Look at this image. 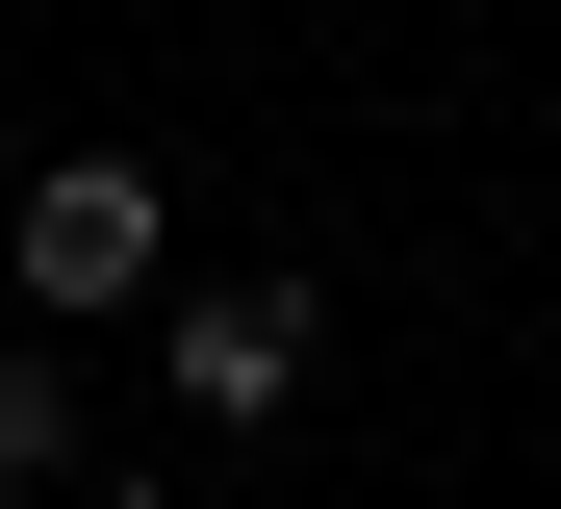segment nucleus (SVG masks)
Here are the masks:
<instances>
[{
	"instance_id": "f03ea898",
	"label": "nucleus",
	"mask_w": 561,
	"mask_h": 509,
	"mask_svg": "<svg viewBox=\"0 0 561 509\" xmlns=\"http://www.w3.org/2000/svg\"><path fill=\"white\" fill-rule=\"evenodd\" d=\"M153 280V178H103V153H77L51 204H26V305H128Z\"/></svg>"
},
{
	"instance_id": "7ed1b4c3",
	"label": "nucleus",
	"mask_w": 561,
	"mask_h": 509,
	"mask_svg": "<svg viewBox=\"0 0 561 509\" xmlns=\"http://www.w3.org/2000/svg\"><path fill=\"white\" fill-rule=\"evenodd\" d=\"M77 459V407H51V357H0V484H51Z\"/></svg>"
},
{
	"instance_id": "f257e3e1",
	"label": "nucleus",
	"mask_w": 561,
	"mask_h": 509,
	"mask_svg": "<svg viewBox=\"0 0 561 509\" xmlns=\"http://www.w3.org/2000/svg\"><path fill=\"white\" fill-rule=\"evenodd\" d=\"M280 382H307V280H205L179 305V407H205V433H255Z\"/></svg>"
}]
</instances>
